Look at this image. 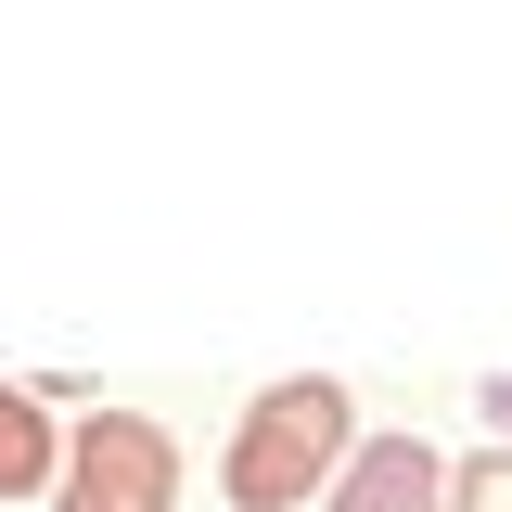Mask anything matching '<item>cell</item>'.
I'll return each instance as SVG.
<instances>
[{"label":"cell","mask_w":512,"mask_h":512,"mask_svg":"<svg viewBox=\"0 0 512 512\" xmlns=\"http://www.w3.org/2000/svg\"><path fill=\"white\" fill-rule=\"evenodd\" d=\"M346 461V384H269L256 397V423H244V448H231V500L244 512H282L308 474H333Z\"/></svg>","instance_id":"cell-1"},{"label":"cell","mask_w":512,"mask_h":512,"mask_svg":"<svg viewBox=\"0 0 512 512\" xmlns=\"http://www.w3.org/2000/svg\"><path fill=\"white\" fill-rule=\"evenodd\" d=\"M167 436L154 423H128V410H103L90 436H77V487H64V512H167Z\"/></svg>","instance_id":"cell-2"},{"label":"cell","mask_w":512,"mask_h":512,"mask_svg":"<svg viewBox=\"0 0 512 512\" xmlns=\"http://www.w3.org/2000/svg\"><path fill=\"white\" fill-rule=\"evenodd\" d=\"M333 512H448V461L423 436H384L346 461V487H333Z\"/></svg>","instance_id":"cell-3"},{"label":"cell","mask_w":512,"mask_h":512,"mask_svg":"<svg viewBox=\"0 0 512 512\" xmlns=\"http://www.w3.org/2000/svg\"><path fill=\"white\" fill-rule=\"evenodd\" d=\"M39 474H52V423H39V397H0V500L39 487Z\"/></svg>","instance_id":"cell-4"},{"label":"cell","mask_w":512,"mask_h":512,"mask_svg":"<svg viewBox=\"0 0 512 512\" xmlns=\"http://www.w3.org/2000/svg\"><path fill=\"white\" fill-rule=\"evenodd\" d=\"M448 512H512V461H474V474H448Z\"/></svg>","instance_id":"cell-5"},{"label":"cell","mask_w":512,"mask_h":512,"mask_svg":"<svg viewBox=\"0 0 512 512\" xmlns=\"http://www.w3.org/2000/svg\"><path fill=\"white\" fill-rule=\"evenodd\" d=\"M487 423H500V436H512V372H500V384H487Z\"/></svg>","instance_id":"cell-6"}]
</instances>
